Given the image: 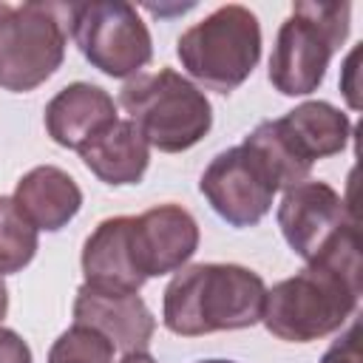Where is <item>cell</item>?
I'll list each match as a JSON object with an SVG mask.
<instances>
[{
	"mask_svg": "<svg viewBox=\"0 0 363 363\" xmlns=\"http://www.w3.org/2000/svg\"><path fill=\"white\" fill-rule=\"evenodd\" d=\"M360 301V238L357 224L340 230L306 269L278 281L264 295L261 320L269 335L309 343L337 332Z\"/></svg>",
	"mask_w": 363,
	"mask_h": 363,
	"instance_id": "cell-1",
	"label": "cell"
},
{
	"mask_svg": "<svg viewBox=\"0 0 363 363\" xmlns=\"http://www.w3.org/2000/svg\"><path fill=\"white\" fill-rule=\"evenodd\" d=\"M264 295V278L241 264H193L170 278L162 320L182 337L247 329L261 320Z\"/></svg>",
	"mask_w": 363,
	"mask_h": 363,
	"instance_id": "cell-2",
	"label": "cell"
},
{
	"mask_svg": "<svg viewBox=\"0 0 363 363\" xmlns=\"http://www.w3.org/2000/svg\"><path fill=\"white\" fill-rule=\"evenodd\" d=\"M119 105L162 153H182L199 145L213 128V105L199 85L173 68L136 74L119 91Z\"/></svg>",
	"mask_w": 363,
	"mask_h": 363,
	"instance_id": "cell-3",
	"label": "cell"
},
{
	"mask_svg": "<svg viewBox=\"0 0 363 363\" xmlns=\"http://www.w3.org/2000/svg\"><path fill=\"white\" fill-rule=\"evenodd\" d=\"M182 68L210 91H235L261 60L258 17L238 3L218 6L176 40Z\"/></svg>",
	"mask_w": 363,
	"mask_h": 363,
	"instance_id": "cell-4",
	"label": "cell"
},
{
	"mask_svg": "<svg viewBox=\"0 0 363 363\" xmlns=\"http://www.w3.org/2000/svg\"><path fill=\"white\" fill-rule=\"evenodd\" d=\"M349 3H295L269 57V82L284 96H306L326 77L332 54L349 37Z\"/></svg>",
	"mask_w": 363,
	"mask_h": 363,
	"instance_id": "cell-5",
	"label": "cell"
},
{
	"mask_svg": "<svg viewBox=\"0 0 363 363\" xmlns=\"http://www.w3.org/2000/svg\"><path fill=\"white\" fill-rule=\"evenodd\" d=\"M77 3H23L0 17V88L26 94L65 60Z\"/></svg>",
	"mask_w": 363,
	"mask_h": 363,
	"instance_id": "cell-6",
	"label": "cell"
},
{
	"mask_svg": "<svg viewBox=\"0 0 363 363\" xmlns=\"http://www.w3.org/2000/svg\"><path fill=\"white\" fill-rule=\"evenodd\" d=\"M71 37L82 57L108 77H136L153 57V40L130 3H77Z\"/></svg>",
	"mask_w": 363,
	"mask_h": 363,
	"instance_id": "cell-7",
	"label": "cell"
},
{
	"mask_svg": "<svg viewBox=\"0 0 363 363\" xmlns=\"http://www.w3.org/2000/svg\"><path fill=\"white\" fill-rule=\"evenodd\" d=\"M199 190L230 227L258 224L269 213L275 196L272 179L244 145L218 153L204 167Z\"/></svg>",
	"mask_w": 363,
	"mask_h": 363,
	"instance_id": "cell-8",
	"label": "cell"
},
{
	"mask_svg": "<svg viewBox=\"0 0 363 363\" xmlns=\"http://www.w3.org/2000/svg\"><path fill=\"white\" fill-rule=\"evenodd\" d=\"M352 224H357L354 210L326 182H301L289 187L278 204V227L303 261H312Z\"/></svg>",
	"mask_w": 363,
	"mask_h": 363,
	"instance_id": "cell-9",
	"label": "cell"
},
{
	"mask_svg": "<svg viewBox=\"0 0 363 363\" xmlns=\"http://www.w3.org/2000/svg\"><path fill=\"white\" fill-rule=\"evenodd\" d=\"M133 255L145 278L179 272L199 250V224L182 204H159L130 221Z\"/></svg>",
	"mask_w": 363,
	"mask_h": 363,
	"instance_id": "cell-10",
	"label": "cell"
},
{
	"mask_svg": "<svg viewBox=\"0 0 363 363\" xmlns=\"http://www.w3.org/2000/svg\"><path fill=\"white\" fill-rule=\"evenodd\" d=\"M74 323L105 335L119 352H145L156 332V318L136 292H111L82 284L74 298Z\"/></svg>",
	"mask_w": 363,
	"mask_h": 363,
	"instance_id": "cell-11",
	"label": "cell"
},
{
	"mask_svg": "<svg viewBox=\"0 0 363 363\" xmlns=\"http://www.w3.org/2000/svg\"><path fill=\"white\" fill-rule=\"evenodd\" d=\"M133 216H113L96 224L82 247L85 284L111 292H139L147 281L136 264L130 241Z\"/></svg>",
	"mask_w": 363,
	"mask_h": 363,
	"instance_id": "cell-12",
	"label": "cell"
},
{
	"mask_svg": "<svg viewBox=\"0 0 363 363\" xmlns=\"http://www.w3.org/2000/svg\"><path fill=\"white\" fill-rule=\"evenodd\" d=\"M119 116L113 96L91 82H71L45 105L48 136L60 147H71V150H82L94 136H99Z\"/></svg>",
	"mask_w": 363,
	"mask_h": 363,
	"instance_id": "cell-13",
	"label": "cell"
},
{
	"mask_svg": "<svg viewBox=\"0 0 363 363\" xmlns=\"http://www.w3.org/2000/svg\"><path fill=\"white\" fill-rule=\"evenodd\" d=\"M14 204L17 210L45 233L62 230L82 207V190L79 184L54 164H40L28 170L17 187H14Z\"/></svg>",
	"mask_w": 363,
	"mask_h": 363,
	"instance_id": "cell-14",
	"label": "cell"
},
{
	"mask_svg": "<svg viewBox=\"0 0 363 363\" xmlns=\"http://www.w3.org/2000/svg\"><path fill=\"white\" fill-rule=\"evenodd\" d=\"M85 167L105 184H139L150 164V145L130 119H116L79 150Z\"/></svg>",
	"mask_w": 363,
	"mask_h": 363,
	"instance_id": "cell-15",
	"label": "cell"
},
{
	"mask_svg": "<svg viewBox=\"0 0 363 363\" xmlns=\"http://www.w3.org/2000/svg\"><path fill=\"white\" fill-rule=\"evenodd\" d=\"M275 122L286 136V142L292 145V150L309 164H315V159L340 153L352 136L349 116L323 99L303 102Z\"/></svg>",
	"mask_w": 363,
	"mask_h": 363,
	"instance_id": "cell-16",
	"label": "cell"
},
{
	"mask_svg": "<svg viewBox=\"0 0 363 363\" xmlns=\"http://www.w3.org/2000/svg\"><path fill=\"white\" fill-rule=\"evenodd\" d=\"M258 162L261 167L267 170V176L272 179L275 190L278 187H295L301 182H309V173H312V164L303 162L292 145L286 142V136L281 133L278 122L275 119H264L261 125H255V130L250 136H244L241 142Z\"/></svg>",
	"mask_w": 363,
	"mask_h": 363,
	"instance_id": "cell-17",
	"label": "cell"
},
{
	"mask_svg": "<svg viewBox=\"0 0 363 363\" xmlns=\"http://www.w3.org/2000/svg\"><path fill=\"white\" fill-rule=\"evenodd\" d=\"M37 252V227L17 210L11 196H0V275L20 272Z\"/></svg>",
	"mask_w": 363,
	"mask_h": 363,
	"instance_id": "cell-18",
	"label": "cell"
},
{
	"mask_svg": "<svg viewBox=\"0 0 363 363\" xmlns=\"http://www.w3.org/2000/svg\"><path fill=\"white\" fill-rule=\"evenodd\" d=\"M48 363H113V343L91 326L74 323L54 340Z\"/></svg>",
	"mask_w": 363,
	"mask_h": 363,
	"instance_id": "cell-19",
	"label": "cell"
},
{
	"mask_svg": "<svg viewBox=\"0 0 363 363\" xmlns=\"http://www.w3.org/2000/svg\"><path fill=\"white\" fill-rule=\"evenodd\" d=\"M0 363H31L28 343L14 332L0 326Z\"/></svg>",
	"mask_w": 363,
	"mask_h": 363,
	"instance_id": "cell-20",
	"label": "cell"
},
{
	"mask_svg": "<svg viewBox=\"0 0 363 363\" xmlns=\"http://www.w3.org/2000/svg\"><path fill=\"white\" fill-rule=\"evenodd\" d=\"M119 363H156V360H153L147 352H128Z\"/></svg>",
	"mask_w": 363,
	"mask_h": 363,
	"instance_id": "cell-21",
	"label": "cell"
},
{
	"mask_svg": "<svg viewBox=\"0 0 363 363\" xmlns=\"http://www.w3.org/2000/svg\"><path fill=\"white\" fill-rule=\"evenodd\" d=\"M6 312H9V289H6V281L0 275V320L6 318Z\"/></svg>",
	"mask_w": 363,
	"mask_h": 363,
	"instance_id": "cell-22",
	"label": "cell"
},
{
	"mask_svg": "<svg viewBox=\"0 0 363 363\" xmlns=\"http://www.w3.org/2000/svg\"><path fill=\"white\" fill-rule=\"evenodd\" d=\"M9 9H11V6H9V3H0V17H3V14H6V11H9Z\"/></svg>",
	"mask_w": 363,
	"mask_h": 363,
	"instance_id": "cell-23",
	"label": "cell"
},
{
	"mask_svg": "<svg viewBox=\"0 0 363 363\" xmlns=\"http://www.w3.org/2000/svg\"><path fill=\"white\" fill-rule=\"evenodd\" d=\"M199 363H233V360H199Z\"/></svg>",
	"mask_w": 363,
	"mask_h": 363,
	"instance_id": "cell-24",
	"label": "cell"
}]
</instances>
